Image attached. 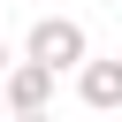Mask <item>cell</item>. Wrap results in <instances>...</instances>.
Returning a JSON list of instances; mask_svg holds the SVG:
<instances>
[{
    "label": "cell",
    "mask_w": 122,
    "mask_h": 122,
    "mask_svg": "<svg viewBox=\"0 0 122 122\" xmlns=\"http://www.w3.org/2000/svg\"><path fill=\"white\" fill-rule=\"evenodd\" d=\"M84 53H92V38H84V23H76V15H38V23H30V38H23V61H38V69H53V76H61V69H76Z\"/></svg>",
    "instance_id": "obj_1"
},
{
    "label": "cell",
    "mask_w": 122,
    "mask_h": 122,
    "mask_svg": "<svg viewBox=\"0 0 122 122\" xmlns=\"http://www.w3.org/2000/svg\"><path fill=\"white\" fill-rule=\"evenodd\" d=\"M53 69H38V61H8V76H0V99H8V114H30V107H46L53 99Z\"/></svg>",
    "instance_id": "obj_2"
},
{
    "label": "cell",
    "mask_w": 122,
    "mask_h": 122,
    "mask_svg": "<svg viewBox=\"0 0 122 122\" xmlns=\"http://www.w3.org/2000/svg\"><path fill=\"white\" fill-rule=\"evenodd\" d=\"M76 99L92 107V114H114L122 107V61H76Z\"/></svg>",
    "instance_id": "obj_3"
},
{
    "label": "cell",
    "mask_w": 122,
    "mask_h": 122,
    "mask_svg": "<svg viewBox=\"0 0 122 122\" xmlns=\"http://www.w3.org/2000/svg\"><path fill=\"white\" fill-rule=\"evenodd\" d=\"M15 122H53V114H46V107H30V114H15Z\"/></svg>",
    "instance_id": "obj_4"
},
{
    "label": "cell",
    "mask_w": 122,
    "mask_h": 122,
    "mask_svg": "<svg viewBox=\"0 0 122 122\" xmlns=\"http://www.w3.org/2000/svg\"><path fill=\"white\" fill-rule=\"evenodd\" d=\"M8 61H15V53H8V38H0V76H8Z\"/></svg>",
    "instance_id": "obj_5"
}]
</instances>
